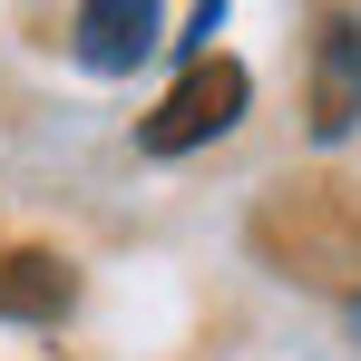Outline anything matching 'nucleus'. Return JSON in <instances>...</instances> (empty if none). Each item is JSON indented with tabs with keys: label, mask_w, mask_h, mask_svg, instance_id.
Wrapping results in <instances>:
<instances>
[{
	"label": "nucleus",
	"mask_w": 361,
	"mask_h": 361,
	"mask_svg": "<svg viewBox=\"0 0 361 361\" xmlns=\"http://www.w3.org/2000/svg\"><path fill=\"white\" fill-rule=\"evenodd\" d=\"M68 302H78V274L59 254H39V244L0 254V322H59Z\"/></svg>",
	"instance_id": "obj_4"
},
{
	"label": "nucleus",
	"mask_w": 361,
	"mask_h": 361,
	"mask_svg": "<svg viewBox=\"0 0 361 361\" xmlns=\"http://www.w3.org/2000/svg\"><path fill=\"white\" fill-rule=\"evenodd\" d=\"M352 322H361V302H352Z\"/></svg>",
	"instance_id": "obj_5"
},
{
	"label": "nucleus",
	"mask_w": 361,
	"mask_h": 361,
	"mask_svg": "<svg viewBox=\"0 0 361 361\" xmlns=\"http://www.w3.org/2000/svg\"><path fill=\"white\" fill-rule=\"evenodd\" d=\"M68 49L88 68H137L157 49V0H88V10H68Z\"/></svg>",
	"instance_id": "obj_2"
},
{
	"label": "nucleus",
	"mask_w": 361,
	"mask_h": 361,
	"mask_svg": "<svg viewBox=\"0 0 361 361\" xmlns=\"http://www.w3.org/2000/svg\"><path fill=\"white\" fill-rule=\"evenodd\" d=\"M244 98H254V78H244L235 59H215V49H205V59H185V78L166 88V98H157V118L137 127V137H147L157 157H185V147H215V137H225V127L244 118Z\"/></svg>",
	"instance_id": "obj_1"
},
{
	"label": "nucleus",
	"mask_w": 361,
	"mask_h": 361,
	"mask_svg": "<svg viewBox=\"0 0 361 361\" xmlns=\"http://www.w3.org/2000/svg\"><path fill=\"white\" fill-rule=\"evenodd\" d=\"M361 118V20H322V59H312V137H352Z\"/></svg>",
	"instance_id": "obj_3"
}]
</instances>
